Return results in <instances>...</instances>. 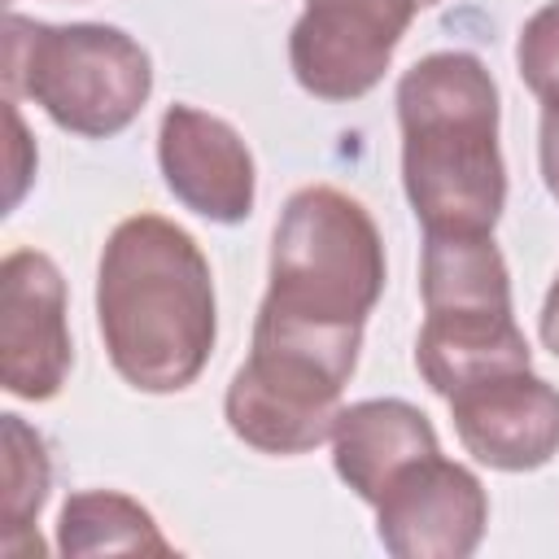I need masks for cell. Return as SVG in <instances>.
<instances>
[{
  "label": "cell",
  "instance_id": "6da1fadb",
  "mask_svg": "<svg viewBox=\"0 0 559 559\" xmlns=\"http://www.w3.org/2000/svg\"><path fill=\"white\" fill-rule=\"evenodd\" d=\"M96 328L109 367L140 393H183L218 341L214 271L162 214L122 218L96 262Z\"/></svg>",
  "mask_w": 559,
  "mask_h": 559
},
{
  "label": "cell",
  "instance_id": "7a4b0ae2",
  "mask_svg": "<svg viewBox=\"0 0 559 559\" xmlns=\"http://www.w3.org/2000/svg\"><path fill=\"white\" fill-rule=\"evenodd\" d=\"M402 188L424 236H485L507 205L498 83L476 52H428L397 79Z\"/></svg>",
  "mask_w": 559,
  "mask_h": 559
},
{
  "label": "cell",
  "instance_id": "3957f363",
  "mask_svg": "<svg viewBox=\"0 0 559 559\" xmlns=\"http://www.w3.org/2000/svg\"><path fill=\"white\" fill-rule=\"evenodd\" d=\"M384 240L371 210L332 188H297L271 236V284L258 310L310 323L362 332L384 293Z\"/></svg>",
  "mask_w": 559,
  "mask_h": 559
},
{
  "label": "cell",
  "instance_id": "277c9868",
  "mask_svg": "<svg viewBox=\"0 0 559 559\" xmlns=\"http://www.w3.org/2000/svg\"><path fill=\"white\" fill-rule=\"evenodd\" d=\"M4 92L35 100L70 135L109 140L148 105L153 61L122 26L4 13Z\"/></svg>",
  "mask_w": 559,
  "mask_h": 559
},
{
  "label": "cell",
  "instance_id": "5b68a950",
  "mask_svg": "<svg viewBox=\"0 0 559 559\" xmlns=\"http://www.w3.org/2000/svg\"><path fill=\"white\" fill-rule=\"evenodd\" d=\"M419 297L424 323L415 336V367L432 393L450 397L485 376L533 367L493 231L424 236Z\"/></svg>",
  "mask_w": 559,
  "mask_h": 559
},
{
  "label": "cell",
  "instance_id": "8992f818",
  "mask_svg": "<svg viewBox=\"0 0 559 559\" xmlns=\"http://www.w3.org/2000/svg\"><path fill=\"white\" fill-rule=\"evenodd\" d=\"M358 349L362 332L306 328L258 310L249 358L236 367L223 397L227 428L245 445L284 459L332 441Z\"/></svg>",
  "mask_w": 559,
  "mask_h": 559
},
{
  "label": "cell",
  "instance_id": "52a82bcc",
  "mask_svg": "<svg viewBox=\"0 0 559 559\" xmlns=\"http://www.w3.org/2000/svg\"><path fill=\"white\" fill-rule=\"evenodd\" d=\"M424 0H306L288 35V66L314 100L367 96Z\"/></svg>",
  "mask_w": 559,
  "mask_h": 559
},
{
  "label": "cell",
  "instance_id": "ba28073f",
  "mask_svg": "<svg viewBox=\"0 0 559 559\" xmlns=\"http://www.w3.org/2000/svg\"><path fill=\"white\" fill-rule=\"evenodd\" d=\"M489 528L480 476L454 459L406 463L376 498V537L393 559H467Z\"/></svg>",
  "mask_w": 559,
  "mask_h": 559
},
{
  "label": "cell",
  "instance_id": "9c48e42d",
  "mask_svg": "<svg viewBox=\"0 0 559 559\" xmlns=\"http://www.w3.org/2000/svg\"><path fill=\"white\" fill-rule=\"evenodd\" d=\"M74 362L66 323V280L39 249H13L0 262V380L22 402L61 393Z\"/></svg>",
  "mask_w": 559,
  "mask_h": 559
},
{
  "label": "cell",
  "instance_id": "30bf717a",
  "mask_svg": "<svg viewBox=\"0 0 559 559\" xmlns=\"http://www.w3.org/2000/svg\"><path fill=\"white\" fill-rule=\"evenodd\" d=\"M445 402L463 450L493 472H537L559 454V389L533 367L485 376Z\"/></svg>",
  "mask_w": 559,
  "mask_h": 559
},
{
  "label": "cell",
  "instance_id": "8fae6325",
  "mask_svg": "<svg viewBox=\"0 0 559 559\" xmlns=\"http://www.w3.org/2000/svg\"><path fill=\"white\" fill-rule=\"evenodd\" d=\"M157 166L183 210L223 227L245 223L253 214V153L227 118L205 114L197 105H170L157 127Z\"/></svg>",
  "mask_w": 559,
  "mask_h": 559
},
{
  "label": "cell",
  "instance_id": "7c38bea8",
  "mask_svg": "<svg viewBox=\"0 0 559 559\" xmlns=\"http://www.w3.org/2000/svg\"><path fill=\"white\" fill-rule=\"evenodd\" d=\"M437 450L441 445H437L432 419L402 397H367V402L341 406L332 428V467L367 507H376L384 485L406 463Z\"/></svg>",
  "mask_w": 559,
  "mask_h": 559
},
{
  "label": "cell",
  "instance_id": "4fadbf2b",
  "mask_svg": "<svg viewBox=\"0 0 559 559\" xmlns=\"http://www.w3.org/2000/svg\"><path fill=\"white\" fill-rule=\"evenodd\" d=\"M57 550L70 559L87 555H170L148 507L118 489H79L57 515Z\"/></svg>",
  "mask_w": 559,
  "mask_h": 559
},
{
  "label": "cell",
  "instance_id": "5bb4252c",
  "mask_svg": "<svg viewBox=\"0 0 559 559\" xmlns=\"http://www.w3.org/2000/svg\"><path fill=\"white\" fill-rule=\"evenodd\" d=\"M0 419H4V550L22 555V533L35 528L48 502L52 463L44 437L22 415H0Z\"/></svg>",
  "mask_w": 559,
  "mask_h": 559
},
{
  "label": "cell",
  "instance_id": "9a60e30c",
  "mask_svg": "<svg viewBox=\"0 0 559 559\" xmlns=\"http://www.w3.org/2000/svg\"><path fill=\"white\" fill-rule=\"evenodd\" d=\"M515 66H520L524 87H528L537 100L559 96V0L542 4V9L520 26Z\"/></svg>",
  "mask_w": 559,
  "mask_h": 559
},
{
  "label": "cell",
  "instance_id": "2e32d148",
  "mask_svg": "<svg viewBox=\"0 0 559 559\" xmlns=\"http://www.w3.org/2000/svg\"><path fill=\"white\" fill-rule=\"evenodd\" d=\"M537 162H542V183L559 201V96L542 100V127H537Z\"/></svg>",
  "mask_w": 559,
  "mask_h": 559
},
{
  "label": "cell",
  "instance_id": "e0dca14e",
  "mask_svg": "<svg viewBox=\"0 0 559 559\" xmlns=\"http://www.w3.org/2000/svg\"><path fill=\"white\" fill-rule=\"evenodd\" d=\"M9 127H13V183H9V210L17 205V197H22V188H26V179H31V170L26 166H17V153L26 148V131H22V114L13 109V100H9Z\"/></svg>",
  "mask_w": 559,
  "mask_h": 559
},
{
  "label": "cell",
  "instance_id": "ac0fdd59",
  "mask_svg": "<svg viewBox=\"0 0 559 559\" xmlns=\"http://www.w3.org/2000/svg\"><path fill=\"white\" fill-rule=\"evenodd\" d=\"M537 332H542V345L559 358V275H555V284H550V293H546V301H542V319H537Z\"/></svg>",
  "mask_w": 559,
  "mask_h": 559
},
{
  "label": "cell",
  "instance_id": "d6986e66",
  "mask_svg": "<svg viewBox=\"0 0 559 559\" xmlns=\"http://www.w3.org/2000/svg\"><path fill=\"white\" fill-rule=\"evenodd\" d=\"M432 4H441V0H424V9H432Z\"/></svg>",
  "mask_w": 559,
  "mask_h": 559
}]
</instances>
